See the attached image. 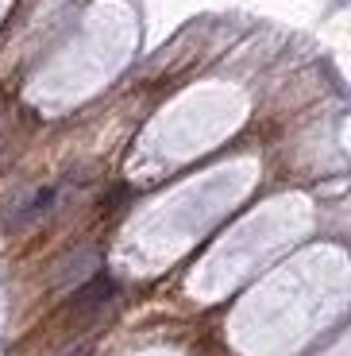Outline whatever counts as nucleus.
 <instances>
[{"mask_svg":"<svg viewBox=\"0 0 351 356\" xmlns=\"http://www.w3.org/2000/svg\"><path fill=\"white\" fill-rule=\"evenodd\" d=\"M112 298H116V283H112V279H108V275H93L85 286H78L74 298L66 302V321H70V325H85V321L97 318Z\"/></svg>","mask_w":351,"mask_h":356,"instance_id":"1","label":"nucleus"},{"mask_svg":"<svg viewBox=\"0 0 351 356\" xmlns=\"http://www.w3.org/2000/svg\"><path fill=\"white\" fill-rule=\"evenodd\" d=\"M51 205H54V186H46V190H39V194L31 197L24 209H16V217H8V229H24V225L39 221V217H43Z\"/></svg>","mask_w":351,"mask_h":356,"instance_id":"2","label":"nucleus"},{"mask_svg":"<svg viewBox=\"0 0 351 356\" xmlns=\"http://www.w3.org/2000/svg\"><path fill=\"white\" fill-rule=\"evenodd\" d=\"M70 356H89V348H85V345H81V348H78V353H70Z\"/></svg>","mask_w":351,"mask_h":356,"instance_id":"3","label":"nucleus"}]
</instances>
